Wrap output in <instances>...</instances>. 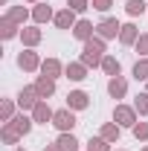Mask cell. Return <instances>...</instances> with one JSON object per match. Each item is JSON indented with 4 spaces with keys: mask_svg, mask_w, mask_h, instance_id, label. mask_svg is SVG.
I'll list each match as a JSON object with an SVG mask.
<instances>
[{
    "mask_svg": "<svg viewBox=\"0 0 148 151\" xmlns=\"http://www.w3.org/2000/svg\"><path fill=\"white\" fill-rule=\"evenodd\" d=\"M87 70L90 67H102V61H105V38L93 35L90 41H84V50H81V58H78Z\"/></svg>",
    "mask_w": 148,
    "mask_h": 151,
    "instance_id": "1",
    "label": "cell"
},
{
    "mask_svg": "<svg viewBox=\"0 0 148 151\" xmlns=\"http://www.w3.org/2000/svg\"><path fill=\"white\" fill-rule=\"evenodd\" d=\"M113 122L119 128H134L139 119H137V108L134 105H116L113 108Z\"/></svg>",
    "mask_w": 148,
    "mask_h": 151,
    "instance_id": "2",
    "label": "cell"
},
{
    "mask_svg": "<svg viewBox=\"0 0 148 151\" xmlns=\"http://www.w3.org/2000/svg\"><path fill=\"white\" fill-rule=\"evenodd\" d=\"M52 125H55L61 134H73V128L78 122H75V113L70 111V108H61V111H55V116H52Z\"/></svg>",
    "mask_w": 148,
    "mask_h": 151,
    "instance_id": "3",
    "label": "cell"
},
{
    "mask_svg": "<svg viewBox=\"0 0 148 151\" xmlns=\"http://www.w3.org/2000/svg\"><path fill=\"white\" fill-rule=\"evenodd\" d=\"M119 32H122V23L116 18H105L96 23V35L105 38V41H111V38H119Z\"/></svg>",
    "mask_w": 148,
    "mask_h": 151,
    "instance_id": "4",
    "label": "cell"
},
{
    "mask_svg": "<svg viewBox=\"0 0 148 151\" xmlns=\"http://www.w3.org/2000/svg\"><path fill=\"white\" fill-rule=\"evenodd\" d=\"M41 55H38L35 50H20V55H18V67L20 70H26V73H35V70H41Z\"/></svg>",
    "mask_w": 148,
    "mask_h": 151,
    "instance_id": "5",
    "label": "cell"
},
{
    "mask_svg": "<svg viewBox=\"0 0 148 151\" xmlns=\"http://www.w3.org/2000/svg\"><path fill=\"white\" fill-rule=\"evenodd\" d=\"M52 116H55V111L50 108L47 99H41L35 108H32V119H35L38 125H52Z\"/></svg>",
    "mask_w": 148,
    "mask_h": 151,
    "instance_id": "6",
    "label": "cell"
},
{
    "mask_svg": "<svg viewBox=\"0 0 148 151\" xmlns=\"http://www.w3.org/2000/svg\"><path fill=\"white\" fill-rule=\"evenodd\" d=\"M15 102H18V108H20V111H32L38 102H41V96H38V90H35V87H23V90L18 93V99H15Z\"/></svg>",
    "mask_w": 148,
    "mask_h": 151,
    "instance_id": "7",
    "label": "cell"
},
{
    "mask_svg": "<svg viewBox=\"0 0 148 151\" xmlns=\"http://www.w3.org/2000/svg\"><path fill=\"white\" fill-rule=\"evenodd\" d=\"M32 20H35L38 26H41V23H50V20H55L52 6H47L44 0H41V3H35V6H32Z\"/></svg>",
    "mask_w": 148,
    "mask_h": 151,
    "instance_id": "8",
    "label": "cell"
},
{
    "mask_svg": "<svg viewBox=\"0 0 148 151\" xmlns=\"http://www.w3.org/2000/svg\"><path fill=\"white\" fill-rule=\"evenodd\" d=\"M90 105V96L84 93V90H70L67 93V108L70 111H84Z\"/></svg>",
    "mask_w": 148,
    "mask_h": 151,
    "instance_id": "9",
    "label": "cell"
},
{
    "mask_svg": "<svg viewBox=\"0 0 148 151\" xmlns=\"http://www.w3.org/2000/svg\"><path fill=\"white\" fill-rule=\"evenodd\" d=\"M139 29H137V23H122V32H119V44L122 47H134L137 41H139Z\"/></svg>",
    "mask_w": 148,
    "mask_h": 151,
    "instance_id": "10",
    "label": "cell"
},
{
    "mask_svg": "<svg viewBox=\"0 0 148 151\" xmlns=\"http://www.w3.org/2000/svg\"><path fill=\"white\" fill-rule=\"evenodd\" d=\"M32 87L38 90V96H41V99H50V96L55 93V78H50V76H38Z\"/></svg>",
    "mask_w": 148,
    "mask_h": 151,
    "instance_id": "11",
    "label": "cell"
},
{
    "mask_svg": "<svg viewBox=\"0 0 148 151\" xmlns=\"http://www.w3.org/2000/svg\"><path fill=\"white\" fill-rule=\"evenodd\" d=\"M64 67H67V64H61L58 58H44V64H41V76L58 78V76H64Z\"/></svg>",
    "mask_w": 148,
    "mask_h": 151,
    "instance_id": "12",
    "label": "cell"
},
{
    "mask_svg": "<svg viewBox=\"0 0 148 151\" xmlns=\"http://www.w3.org/2000/svg\"><path fill=\"white\" fill-rule=\"evenodd\" d=\"M52 23H55L58 29H70V32H73V26L78 23V20H75L73 9H61V12H55V20H52Z\"/></svg>",
    "mask_w": 148,
    "mask_h": 151,
    "instance_id": "13",
    "label": "cell"
},
{
    "mask_svg": "<svg viewBox=\"0 0 148 151\" xmlns=\"http://www.w3.org/2000/svg\"><path fill=\"white\" fill-rule=\"evenodd\" d=\"M93 35H96V26H93L90 20H84V18H81V20L73 26V38H78L81 44H84V41H90Z\"/></svg>",
    "mask_w": 148,
    "mask_h": 151,
    "instance_id": "14",
    "label": "cell"
},
{
    "mask_svg": "<svg viewBox=\"0 0 148 151\" xmlns=\"http://www.w3.org/2000/svg\"><path fill=\"white\" fill-rule=\"evenodd\" d=\"M20 41H23L26 50L38 47V44H41V29H38V26H23V29H20Z\"/></svg>",
    "mask_w": 148,
    "mask_h": 151,
    "instance_id": "15",
    "label": "cell"
},
{
    "mask_svg": "<svg viewBox=\"0 0 148 151\" xmlns=\"http://www.w3.org/2000/svg\"><path fill=\"white\" fill-rule=\"evenodd\" d=\"M64 76H67L70 81H84V78H87V67H84L81 61H70V64L64 67Z\"/></svg>",
    "mask_w": 148,
    "mask_h": 151,
    "instance_id": "16",
    "label": "cell"
},
{
    "mask_svg": "<svg viewBox=\"0 0 148 151\" xmlns=\"http://www.w3.org/2000/svg\"><path fill=\"white\" fill-rule=\"evenodd\" d=\"M108 93H111L113 99H125V93H128V81H125L122 76H113L111 81H108Z\"/></svg>",
    "mask_w": 148,
    "mask_h": 151,
    "instance_id": "17",
    "label": "cell"
},
{
    "mask_svg": "<svg viewBox=\"0 0 148 151\" xmlns=\"http://www.w3.org/2000/svg\"><path fill=\"white\" fill-rule=\"evenodd\" d=\"M3 18H9V20H12V23H18V26H23L26 20L32 18V12H29L26 6H12V9H9V12L3 15Z\"/></svg>",
    "mask_w": 148,
    "mask_h": 151,
    "instance_id": "18",
    "label": "cell"
},
{
    "mask_svg": "<svg viewBox=\"0 0 148 151\" xmlns=\"http://www.w3.org/2000/svg\"><path fill=\"white\" fill-rule=\"evenodd\" d=\"M12 125L18 128V134H20V137H26V134L32 131V125H35V119H32V116H26V113L20 111V113H15V119H12Z\"/></svg>",
    "mask_w": 148,
    "mask_h": 151,
    "instance_id": "19",
    "label": "cell"
},
{
    "mask_svg": "<svg viewBox=\"0 0 148 151\" xmlns=\"http://www.w3.org/2000/svg\"><path fill=\"white\" fill-rule=\"evenodd\" d=\"M58 151H81L78 148V139H75L73 134H58V139L52 142Z\"/></svg>",
    "mask_w": 148,
    "mask_h": 151,
    "instance_id": "20",
    "label": "cell"
},
{
    "mask_svg": "<svg viewBox=\"0 0 148 151\" xmlns=\"http://www.w3.org/2000/svg\"><path fill=\"white\" fill-rule=\"evenodd\" d=\"M20 29H23V26L12 23L9 18H3V20H0V35H3V41H12V38H20Z\"/></svg>",
    "mask_w": 148,
    "mask_h": 151,
    "instance_id": "21",
    "label": "cell"
},
{
    "mask_svg": "<svg viewBox=\"0 0 148 151\" xmlns=\"http://www.w3.org/2000/svg\"><path fill=\"white\" fill-rule=\"evenodd\" d=\"M119 134H122V128H119L116 122H105V125H102V131H99V137H102V139H108V142H119Z\"/></svg>",
    "mask_w": 148,
    "mask_h": 151,
    "instance_id": "22",
    "label": "cell"
},
{
    "mask_svg": "<svg viewBox=\"0 0 148 151\" xmlns=\"http://www.w3.org/2000/svg\"><path fill=\"white\" fill-rule=\"evenodd\" d=\"M102 70H105V76H119L122 73V64H119V58L116 55H105V61H102Z\"/></svg>",
    "mask_w": 148,
    "mask_h": 151,
    "instance_id": "23",
    "label": "cell"
},
{
    "mask_svg": "<svg viewBox=\"0 0 148 151\" xmlns=\"http://www.w3.org/2000/svg\"><path fill=\"white\" fill-rule=\"evenodd\" d=\"M0 137H3V142H6V145H15V142L20 139L18 128H15L12 122H3V128H0Z\"/></svg>",
    "mask_w": 148,
    "mask_h": 151,
    "instance_id": "24",
    "label": "cell"
},
{
    "mask_svg": "<svg viewBox=\"0 0 148 151\" xmlns=\"http://www.w3.org/2000/svg\"><path fill=\"white\" fill-rule=\"evenodd\" d=\"M131 76H134L137 81H148V58H137V64H134Z\"/></svg>",
    "mask_w": 148,
    "mask_h": 151,
    "instance_id": "25",
    "label": "cell"
},
{
    "mask_svg": "<svg viewBox=\"0 0 148 151\" xmlns=\"http://www.w3.org/2000/svg\"><path fill=\"white\" fill-rule=\"evenodd\" d=\"M15 105L18 102H12V99H3L0 102V122H12L15 119Z\"/></svg>",
    "mask_w": 148,
    "mask_h": 151,
    "instance_id": "26",
    "label": "cell"
},
{
    "mask_svg": "<svg viewBox=\"0 0 148 151\" xmlns=\"http://www.w3.org/2000/svg\"><path fill=\"white\" fill-rule=\"evenodd\" d=\"M125 12H128L131 18L145 15V0H128V3H125Z\"/></svg>",
    "mask_w": 148,
    "mask_h": 151,
    "instance_id": "27",
    "label": "cell"
},
{
    "mask_svg": "<svg viewBox=\"0 0 148 151\" xmlns=\"http://www.w3.org/2000/svg\"><path fill=\"white\" fill-rule=\"evenodd\" d=\"M87 151H111V142H108V139H102V137H90Z\"/></svg>",
    "mask_w": 148,
    "mask_h": 151,
    "instance_id": "28",
    "label": "cell"
},
{
    "mask_svg": "<svg viewBox=\"0 0 148 151\" xmlns=\"http://www.w3.org/2000/svg\"><path fill=\"white\" fill-rule=\"evenodd\" d=\"M134 108H137V113L148 116V90H145V93H139L137 99H134Z\"/></svg>",
    "mask_w": 148,
    "mask_h": 151,
    "instance_id": "29",
    "label": "cell"
},
{
    "mask_svg": "<svg viewBox=\"0 0 148 151\" xmlns=\"http://www.w3.org/2000/svg\"><path fill=\"white\" fill-rule=\"evenodd\" d=\"M134 47H137L139 58H148V32H142V35H139V41H137Z\"/></svg>",
    "mask_w": 148,
    "mask_h": 151,
    "instance_id": "30",
    "label": "cell"
},
{
    "mask_svg": "<svg viewBox=\"0 0 148 151\" xmlns=\"http://www.w3.org/2000/svg\"><path fill=\"white\" fill-rule=\"evenodd\" d=\"M131 131H134V137H137V139H142V142H145V139H148V122H137Z\"/></svg>",
    "mask_w": 148,
    "mask_h": 151,
    "instance_id": "31",
    "label": "cell"
},
{
    "mask_svg": "<svg viewBox=\"0 0 148 151\" xmlns=\"http://www.w3.org/2000/svg\"><path fill=\"white\" fill-rule=\"evenodd\" d=\"M67 9H73L75 15H78V12L90 9V0H67Z\"/></svg>",
    "mask_w": 148,
    "mask_h": 151,
    "instance_id": "32",
    "label": "cell"
},
{
    "mask_svg": "<svg viewBox=\"0 0 148 151\" xmlns=\"http://www.w3.org/2000/svg\"><path fill=\"white\" fill-rule=\"evenodd\" d=\"M90 6L96 9V12H108V9L113 6V0H90Z\"/></svg>",
    "mask_w": 148,
    "mask_h": 151,
    "instance_id": "33",
    "label": "cell"
},
{
    "mask_svg": "<svg viewBox=\"0 0 148 151\" xmlns=\"http://www.w3.org/2000/svg\"><path fill=\"white\" fill-rule=\"evenodd\" d=\"M44 151H58V148H55V145H47V148H44Z\"/></svg>",
    "mask_w": 148,
    "mask_h": 151,
    "instance_id": "34",
    "label": "cell"
},
{
    "mask_svg": "<svg viewBox=\"0 0 148 151\" xmlns=\"http://www.w3.org/2000/svg\"><path fill=\"white\" fill-rule=\"evenodd\" d=\"M23 3H41V0H23Z\"/></svg>",
    "mask_w": 148,
    "mask_h": 151,
    "instance_id": "35",
    "label": "cell"
},
{
    "mask_svg": "<svg viewBox=\"0 0 148 151\" xmlns=\"http://www.w3.org/2000/svg\"><path fill=\"white\" fill-rule=\"evenodd\" d=\"M6 3H9V0H0V6H6Z\"/></svg>",
    "mask_w": 148,
    "mask_h": 151,
    "instance_id": "36",
    "label": "cell"
},
{
    "mask_svg": "<svg viewBox=\"0 0 148 151\" xmlns=\"http://www.w3.org/2000/svg\"><path fill=\"white\" fill-rule=\"evenodd\" d=\"M139 151H148V145H145V148H139Z\"/></svg>",
    "mask_w": 148,
    "mask_h": 151,
    "instance_id": "37",
    "label": "cell"
},
{
    "mask_svg": "<svg viewBox=\"0 0 148 151\" xmlns=\"http://www.w3.org/2000/svg\"><path fill=\"white\" fill-rule=\"evenodd\" d=\"M119 151H122V148H119Z\"/></svg>",
    "mask_w": 148,
    "mask_h": 151,
    "instance_id": "38",
    "label": "cell"
}]
</instances>
